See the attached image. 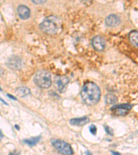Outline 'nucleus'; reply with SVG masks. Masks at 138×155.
<instances>
[{"instance_id":"nucleus-9","label":"nucleus","mask_w":138,"mask_h":155,"mask_svg":"<svg viewBox=\"0 0 138 155\" xmlns=\"http://www.w3.org/2000/svg\"><path fill=\"white\" fill-rule=\"evenodd\" d=\"M105 23L109 27H115L120 24V19L116 15L111 14L108 16L105 19Z\"/></svg>"},{"instance_id":"nucleus-12","label":"nucleus","mask_w":138,"mask_h":155,"mask_svg":"<svg viewBox=\"0 0 138 155\" xmlns=\"http://www.w3.org/2000/svg\"><path fill=\"white\" fill-rule=\"evenodd\" d=\"M31 93V91L27 87H19L15 90V94L19 97H24L29 95Z\"/></svg>"},{"instance_id":"nucleus-21","label":"nucleus","mask_w":138,"mask_h":155,"mask_svg":"<svg viewBox=\"0 0 138 155\" xmlns=\"http://www.w3.org/2000/svg\"><path fill=\"white\" fill-rule=\"evenodd\" d=\"M3 137H4V135H3V134H2V131L0 130V140H2V138H3Z\"/></svg>"},{"instance_id":"nucleus-1","label":"nucleus","mask_w":138,"mask_h":155,"mask_svg":"<svg viewBox=\"0 0 138 155\" xmlns=\"http://www.w3.org/2000/svg\"><path fill=\"white\" fill-rule=\"evenodd\" d=\"M80 95L84 103L89 106H93L99 101L101 91L99 86L93 82H87L82 87Z\"/></svg>"},{"instance_id":"nucleus-5","label":"nucleus","mask_w":138,"mask_h":155,"mask_svg":"<svg viewBox=\"0 0 138 155\" xmlns=\"http://www.w3.org/2000/svg\"><path fill=\"white\" fill-rule=\"evenodd\" d=\"M132 106L130 104H121L119 106H114L111 108V110L113 112L115 115L117 116H125L129 113L131 110Z\"/></svg>"},{"instance_id":"nucleus-3","label":"nucleus","mask_w":138,"mask_h":155,"mask_svg":"<svg viewBox=\"0 0 138 155\" xmlns=\"http://www.w3.org/2000/svg\"><path fill=\"white\" fill-rule=\"evenodd\" d=\"M34 81L41 88H48L51 86V74L46 71H39L34 77Z\"/></svg>"},{"instance_id":"nucleus-14","label":"nucleus","mask_w":138,"mask_h":155,"mask_svg":"<svg viewBox=\"0 0 138 155\" xmlns=\"http://www.w3.org/2000/svg\"><path fill=\"white\" fill-rule=\"evenodd\" d=\"M117 101V98L114 95V94H109L105 97V101H106V104L113 105L116 103Z\"/></svg>"},{"instance_id":"nucleus-18","label":"nucleus","mask_w":138,"mask_h":155,"mask_svg":"<svg viewBox=\"0 0 138 155\" xmlns=\"http://www.w3.org/2000/svg\"><path fill=\"white\" fill-rule=\"evenodd\" d=\"M105 129H106V131L107 132V133L110 134V135H113V130L111 128H110V127L109 126H106V127H105Z\"/></svg>"},{"instance_id":"nucleus-8","label":"nucleus","mask_w":138,"mask_h":155,"mask_svg":"<svg viewBox=\"0 0 138 155\" xmlns=\"http://www.w3.org/2000/svg\"><path fill=\"white\" fill-rule=\"evenodd\" d=\"M17 13L22 19L26 20L31 17V11L27 6L24 5H20L17 8Z\"/></svg>"},{"instance_id":"nucleus-6","label":"nucleus","mask_w":138,"mask_h":155,"mask_svg":"<svg viewBox=\"0 0 138 155\" xmlns=\"http://www.w3.org/2000/svg\"><path fill=\"white\" fill-rule=\"evenodd\" d=\"M91 44L94 49L97 51H102L105 48L104 40L100 36L94 37L91 41Z\"/></svg>"},{"instance_id":"nucleus-7","label":"nucleus","mask_w":138,"mask_h":155,"mask_svg":"<svg viewBox=\"0 0 138 155\" xmlns=\"http://www.w3.org/2000/svg\"><path fill=\"white\" fill-rule=\"evenodd\" d=\"M69 80L66 77L60 76L57 77L55 79V86L59 92H63L69 84Z\"/></svg>"},{"instance_id":"nucleus-22","label":"nucleus","mask_w":138,"mask_h":155,"mask_svg":"<svg viewBox=\"0 0 138 155\" xmlns=\"http://www.w3.org/2000/svg\"><path fill=\"white\" fill-rule=\"evenodd\" d=\"M113 154H120L118 152H112Z\"/></svg>"},{"instance_id":"nucleus-2","label":"nucleus","mask_w":138,"mask_h":155,"mask_svg":"<svg viewBox=\"0 0 138 155\" xmlns=\"http://www.w3.org/2000/svg\"><path fill=\"white\" fill-rule=\"evenodd\" d=\"M39 28L48 35H55L58 32L60 28V21L56 17L49 16L42 22Z\"/></svg>"},{"instance_id":"nucleus-4","label":"nucleus","mask_w":138,"mask_h":155,"mask_svg":"<svg viewBox=\"0 0 138 155\" xmlns=\"http://www.w3.org/2000/svg\"><path fill=\"white\" fill-rule=\"evenodd\" d=\"M52 146H53L57 151L64 154H72V150L71 146L66 142L59 139H52L51 141Z\"/></svg>"},{"instance_id":"nucleus-23","label":"nucleus","mask_w":138,"mask_h":155,"mask_svg":"<svg viewBox=\"0 0 138 155\" xmlns=\"http://www.w3.org/2000/svg\"><path fill=\"white\" fill-rule=\"evenodd\" d=\"M0 91H1V88H0Z\"/></svg>"},{"instance_id":"nucleus-11","label":"nucleus","mask_w":138,"mask_h":155,"mask_svg":"<svg viewBox=\"0 0 138 155\" xmlns=\"http://www.w3.org/2000/svg\"><path fill=\"white\" fill-rule=\"evenodd\" d=\"M89 119L87 117H84L82 118H76V119H72L70 121V124L72 126H84L86 124L89 122Z\"/></svg>"},{"instance_id":"nucleus-19","label":"nucleus","mask_w":138,"mask_h":155,"mask_svg":"<svg viewBox=\"0 0 138 155\" xmlns=\"http://www.w3.org/2000/svg\"><path fill=\"white\" fill-rule=\"evenodd\" d=\"M3 74H4L3 69H2V68H1V67H0V76H2Z\"/></svg>"},{"instance_id":"nucleus-15","label":"nucleus","mask_w":138,"mask_h":155,"mask_svg":"<svg viewBox=\"0 0 138 155\" xmlns=\"http://www.w3.org/2000/svg\"><path fill=\"white\" fill-rule=\"evenodd\" d=\"M40 140V137H32L31 139H26L24 140L25 143H26L29 146H34L36 143H37Z\"/></svg>"},{"instance_id":"nucleus-16","label":"nucleus","mask_w":138,"mask_h":155,"mask_svg":"<svg viewBox=\"0 0 138 155\" xmlns=\"http://www.w3.org/2000/svg\"><path fill=\"white\" fill-rule=\"evenodd\" d=\"M89 130H90V132H91V134H96L97 127H95V126H94V125H91V126L89 127Z\"/></svg>"},{"instance_id":"nucleus-17","label":"nucleus","mask_w":138,"mask_h":155,"mask_svg":"<svg viewBox=\"0 0 138 155\" xmlns=\"http://www.w3.org/2000/svg\"><path fill=\"white\" fill-rule=\"evenodd\" d=\"M46 0H32V2H33L35 4H42L46 2Z\"/></svg>"},{"instance_id":"nucleus-20","label":"nucleus","mask_w":138,"mask_h":155,"mask_svg":"<svg viewBox=\"0 0 138 155\" xmlns=\"http://www.w3.org/2000/svg\"><path fill=\"white\" fill-rule=\"evenodd\" d=\"M7 96H8V97H10V98H11L12 99H14V100H16V98H15V97H12V95H11V94H8V95H7Z\"/></svg>"},{"instance_id":"nucleus-13","label":"nucleus","mask_w":138,"mask_h":155,"mask_svg":"<svg viewBox=\"0 0 138 155\" xmlns=\"http://www.w3.org/2000/svg\"><path fill=\"white\" fill-rule=\"evenodd\" d=\"M129 41L133 46L138 48V31H133L129 33Z\"/></svg>"},{"instance_id":"nucleus-10","label":"nucleus","mask_w":138,"mask_h":155,"mask_svg":"<svg viewBox=\"0 0 138 155\" xmlns=\"http://www.w3.org/2000/svg\"><path fill=\"white\" fill-rule=\"evenodd\" d=\"M8 65L11 68L19 69L22 66V62L19 57L12 56L8 60Z\"/></svg>"}]
</instances>
